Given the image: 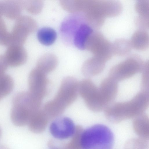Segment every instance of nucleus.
<instances>
[{"instance_id": "obj_1", "label": "nucleus", "mask_w": 149, "mask_h": 149, "mask_svg": "<svg viewBox=\"0 0 149 149\" xmlns=\"http://www.w3.org/2000/svg\"><path fill=\"white\" fill-rule=\"evenodd\" d=\"M149 104V91L142 90L130 100L112 102L107 106L104 111L108 120L118 123L144 113Z\"/></svg>"}, {"instance_id": "obj_2", "label": "nucleus", "mask_w": 149, "mask_h": 149, "mask_svg": "<svg viewBox=\"0 0 149 149\" xmlns=\"http://www.w3.org/2000/svg\"><path fill=\"white\" fill-rule=\"evenodd\" d=\"M42 99L29 92L17 93L13 97L10 118L15 125L28 124L33 115L41 108Z\"/></svg>"}, {"instance_id": "obj_3", "label": "nucleus", "mask_w": 149, "mask_h": 149, "mask_svg": "<svg viewBox=\"0 0 149 149\" xmlns=\"http://www.w3.org/2000/svg\"><path fill=\"white\" fill-rule=\"evenodd\" d=\"M122 6L119 1L108 0H81L80 13L87 20L94 22L104 20L106 17L118 15Z\"/></svg>"}, {"instance_id": "obj_4", "label": "nucleus", "mask_w": 149, "mask_h": 149, "mask_svg": "<svg viewBox=\"0 0 149 149\" xmlns=\"http://www.w3.org/2000/svg\"><path fill=\"white\" fill-rule=\"evenodd\" d=\"M114 140L113 134L108 127L97 124L84 130L79 142L82 149H112Z\"/></svg>"}, {"instance_id": "obj_5", "label": "nucleus", "mask_w": 149, "mask_h": 149, "mask_svg": "<svg viewBox=\"0 0 149 149\" xmlns=\"http://www.w3.org/2000/svg\"><path fill=\"white\" fill-rule=\"evenodd\" d=\"M79 82L75 77L68 76L62 81L54 98L49 101L50 104L62 114L77 98Z\"/></svg>"}, {"instance_id": "obj_6", "label": "nucleus", "mask_w": 149, "mask_h": 149, "mask_svg": "<svg viewBox=\"0 0 149 149\" xmlns=\"http://www.w3.org/2000/svg\"><path fill=\"white\" fill-rule=\"evenodd\" d=\"M78 93L87 107L93 112L104 110L106 107L99 88L89 79H84L79 83Z\"/></svg>"}, {"instance_id": "obj_7", "label": "nucleus", "mask_w": 149, "mask_h": 149, "mask_svg": "<svg viewBox=\"0 0 149 149\" xmlns=\"http://www.w3.org/2000/svg\"><path fill=\"white\" fill-rule=\"evenodd\" d=\"M143 62L139 56L132 55L112 67L109 77L118 82L128 79L141 71Z\"/></svg>"}, {"instance_id": "obj_8", "label": "nucleus", "mask_w": 149, "mask_h": 149, "mask_svg": "<svg viewBox=\"0 0 149 149\" xmlns=\"http://www.w3.org/2000/svg\"><path fill=\"white\" fill-rule=\"evenodd\" d=\"M37 27L36 22L31 17L21 15L16 20L11 31L8 47L22 46L28 35L35 32Z\"/></svg>"}, {"instance_id": "obj_9", "label": "nucleus", "mask_w": 149, "mask_h": 149, "mask_svg": "<svg viewBox=\"0 0 149 149\" xmlns=\"http://www.w3.org/2000/svg\"><path fill=\"white\" fill-rule=\"evenodd\" d=\"M85 49L106 62L113 55L112 43L101 33L97 31H94L89 36L85 44Z\"/></svg>"}, {"instance_id": "obj_10", "label": "nucleus", "mask_w": 149, "mask_h": 149, "mask_svg": "<svg viewBox=\"0 0 149 149\" xmlns=\"http://www.w3.org/2000/svg\"><path fill=\"white\" fill-rule=\"evenodd\" d=\"M46 75L35 68L30 72L28 77L29 91L42 99L48 93L49 80Z\"/></svg>"}, {"instance_id": "obj_11", "label": "nucleus", "mask_w": 149, "mask_h": 149, "mask_svg": "<svg viewBox=\"0 0 149 149\" xmlns=\"http://www.w3.org/2000/svg\"><path fill=\"white\" fill-rule=\"evenodd\" d=\"M76 127L73 121L67 117L57 118L51 124L50 130L52 135L59 139H64L72 137L75 134Z\"/></svg>"}, {"instance_id": "obj_12", "label": "nucleus", "mask_w": 149, "mask_h": 149, "mask_svg": "<svg viewBox=\"0 0 149 149\" xmlns=\"http://www.w3.org/2000/svg\"><path fill=\"white\" fill-rule=\"evenodd\" d=\"M8 66L16 67L24 64L27 57V52L21 45H12L8 47L3 54Z\"/></svg>"}, {"instance_id": "obj_13", "label": "nucleus", "mask_w": 149, "mask_h": 149, "mask_svg": "<svg viewBox=\"0 0 149 149\" xmlns=\"http://www.w3.org/2000/svg\"><path fill=\"white\" fill-rule=\"evenodd\" d=\"M118 87V82L109 77L104 79L101 83L99 88L106 106L112 103L115 98Z\"/></svg>"}, {"instance_id": "obj_14", "label": "nucleus", "mask_w": 149, "mask_h": 149, "mask_svg": "<svg viewBox=\"0 0 149 149\" xmlns=\"http://www.w3.org/2000/svg\"><path fill=\"white\" fill-rule=\"evenodd\" d=\"M93 29L86 23L85 19L83 20L74 31L71 44L74 45L80 49H85V43L88 37L94 31Z\"/></svg>"}, {"instance_id": "obj_15", "label": "nucleus", "mask_w": 149, "mask_h": 149, "mask_svg": "<svg viewBox=\"0 0 149 149\" xmlns=\"http://www.w3.org/2000/svg\"><path fill=\"white\" fill-rule=\"evenodd\" d=\"M1 12L7 19L16 20L21 15L23 9L21 0L0 1Z\"/></svg>"}, {"instance_id": "obj_16", "label": "nucleus", "mask_w": 149, "mask_h": 149, "mask_svg": "<svg viewBox=\"0 0 149 149\" xmlns=\"http://www.w3.org/2000/svg\"><path fill=\"white\" fill-rule=\"evenodd\" d=\"M106 62L94 56L86 60L83 64L81 71L87 77H92L101 73L104 70Z\"/></svg>"}, {"instance_id": "obj_17", "label": "nucleus", "mask_w": 149, "mask_h": 149, "mask_svg": "<svg viewBox=\"0 0 149 149\" xmlns=\"http://www.w3.org/2000/svg\"><path fill=\"white\" fill-rule=\"evenodd\" d=\"M58 62L57 58L55 55L46 54L38 58L35 68L47 75L55 69Z\"/></svg>"}, {"instance_id": "obj_18", "label": "nucleus", "mask_w": 149, "mask_h": 149, "mask_svg": "<svg viewBox=\"0 0 149 149\" xmlns=\"http://www.w3.org/2000/svg\"><path fill=\"white\" fill-rule=\"evenodd\" d=\"M130 42L132 48L139 51H144L149 47V34L146 30L139 29L132 35Z\"/></svg>"}, {"instance_id": "obj_19", "label": "nucleus", "mask_w": 149, "mask_h": 149, "mask_svg": "<svg viewBox=\"0 0 149 149\" xmlns=\"http://www.w3.org/2000/svg\"><path fill=\"white\" fill-rule=\"evenodd\" d=\"M133 122L134 128L141 138L147 139L148 138L149 118L143 113L134 118Z\"/></svg>"}, {"instance_id": "obj_20", "label": "nucleus", "mask_w": 149, "mask_h": 149, "mask_svg": "<svg viewBox=\"0 0 149 149\" xmlns=\"http://www.w3.org/2000/svg\"><path fill=\"white\" fill-rule=\"evenodd\" d=\"M132 47L130 40L124 38L115 40L112 43V50L113 55L124 56L129 53Z\"/></svg>"}, {"instance_id": "obj_21", "label": "nucleus", "mask_w": 149, "mask_h": 149, "mask_svg": "<svg viewBox=\"0 0 149 149\" xmlns=\"http://www.w3.org/2000/svg\"><path fill=\"white\" fill-rule=\"evenodd\" d=\"M37 36L41 43L48 46L54 43L56 39L57 35L53 29L50 28L43 27L38 30Z\"/></svg>"}, {"instance_id": "obj_22", "label": "nucleus", "mask_w": 149, "mask_h": 149, "mask_svg": "<svg viewBox=\"0 0 149 149\" xmlns=\"http://www.w3.org/2000/svg\"><path fill=\"white\" fill-rule=\"evenodd\" d=\"M14 82L12 77L5 73L0 75V101L13 91Z\"/></svg>"}, {"instance_id": "obj_23", "label": "nucleus", "mask_w": 149, "mask_h": 149, "mask_svg": "<svg viewBox=\"0 0 149 149\" xmlns=\"http://www.w3.org/2000/svg\"><path fill=\"white\" fill-rule=\"evenodd\" d=\"M22 3L23 9L33 15L39 13L43 6V1L41 0H22Z\"/></svg>"}, {"instance_id": "obj_24", "label": "nucleus", "mask_w": 149, "mask_h": 149, "mask_svg": "<svg viewBox=\"0 0 149 149\" xmlns=\"http://www.w3.org/2000/svg\"><path fill=\"white\" fill-rule=\"evenodd\" d=\"M0 9V45L8 46L10 33L8 31L6 25L3 18Z\"/></svg>"}, {"instance_id": "obj_25", "label": "nucleus", "mask_w": 149, "mask_h": 149, "mask_svg": "<svg viewBox=\"0 0 149 149\" xmlns=\"http://www.w3.org/2000/svg\"><path fill=\"white\" fill-rule=\"evenodd\" d=\"M135 9L139 16L149 17V0H140L135 3Z\"/></svg>"}, {"instance_id": "obj_26", "label": "nucleus", "mask_w": 149, "mask_h": 149, "mask_svg": "<svg viewBox=\"0 0 149 149\" xmlns=\"http://www.w3.org/2000/svg\"><path fill=\"white\" fill-rule=\"evenodd\" d=\"M141 72H142L141 86L142 90L149 91V61H144Z\"/></svg>"}, {"instance_id": "obj_27", "label": "nucleus", "mask_w": 149, "mask_h": 149, "mask_svg": "<svg viewBox=\"0 0 149 149\" xmlns=\"http://www.w3.org/2000/svg\"><path fill=\"white\" fill-rule=\"evenodd\" d=\"M146 140L141 138L131 140L127 144L126 149H147Z\"/></svg>"}, {"instance_id": "obj_28", "label": "nucleus", "mask_w": 149, "mask_h": 149, "mask_svg": "<svg viewBox=\"0 0 149 149\" xmlns=\"http://www.w3.org/2000/svg\"><path fill=\"white\" fill-rule=\"evenodd\" d=\"M135 23L139 29H148L149 26V17L139 15L135 20Z\"/></svg>"}, {"instance_id": "obj_29", "label": "nucleus", "mask_w": 149, "mask_h": 149, "mask_svg": "<svg viewBox=\"0 0 149 149\" xmlns=\"http://www.w3.org/2000/svg\"><path fill=\"white\" fill-rule=\"evenodd\" d=\"M0 149H9L8 147L4 145H0Z\"/></svg>"}, {"instance_id": "obj_30", "label": "nucleus", "mask_w": 149, "mask_h": 149, "mask_svg": "<svg viewBox=\"0 0 149 149\" xmlns=\"http://www.w3.org/2000/svg\"><path fill=\"white\" fill-rule=\"evenodd\" d=\"M1 129L0 127V138L1 136Z\"/></svg>"}]
</instances>
